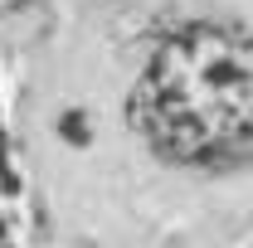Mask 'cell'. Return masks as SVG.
<instances>
[{"label": "cell", "mask_w": 253, "mask_h": 248, "mask_svg": "<svg viewBox=\"0 0 253 248\" xmlns=\"http://www.w3.org/2000/svg\"><path fill=\"white\" fill-rule=\"evenodd\" d=\"M0 170H5V151H0Z\"/></svg>", "instance_id": "cell-3"}, {"label": "cell", "mask_w": 253, "mask_h": 248, "mask_svg": "<svg viewBox=\"0 0 253 248\" xmlns=\"http://www.w3.org/2000/svg\"><path fill=\"white\" fill-rule=\"evenodd\" d=\"M131 126L180 165H234L253 156V39L190 25L166 39L131 93Z\"/></svg>", "instance_id": "cell-1"}, {"label": "cell", "mask_w": 253, "mask_h": 248, "mask_svg": "<svg viewBox=\"0 0 253 248\" xmlns=\"http://www.w3.org/2000/svg\"><path fill=\"white\" fill-rule=\"evenodd\" d=\"M59 131H63V136H68V141H78V146L88 141V122H83L78 112H68V117H63V122H59Z\"/></svg>", "instance_id": "cell-2"}]
</instances>
